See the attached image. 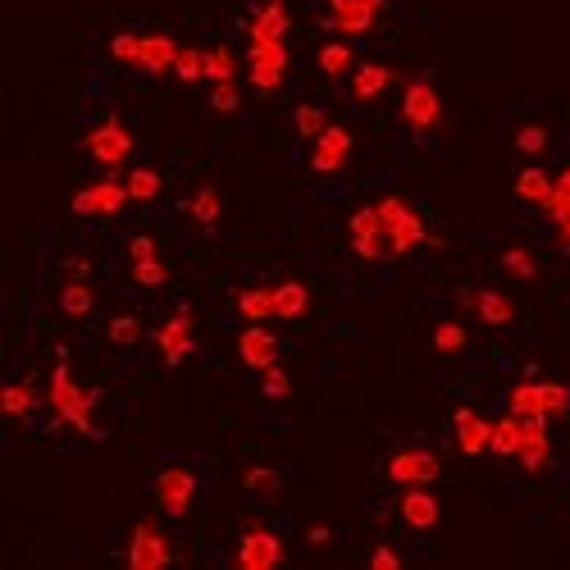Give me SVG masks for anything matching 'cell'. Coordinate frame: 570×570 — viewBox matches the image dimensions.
Returning a JSON list of instances; mask_svg holds the SVG:
<instances>
[{
  "instance_id": "1",
  "label": "cell",
  "mask_w": 570,
  "mask_h": 570,
  "mask_svg": "<svg viewBox=\"0 0 570 570\" xmlns=\"http://www.w3.org/2000/svg\"><path fill=\"white\" fill-rule=\"evenodd\" d=\"M46 402H51V411H55V420L60 425H69V429H78L83 438H101V429H96V420H92V411H96V402H101V393L96 388H83L78 379L69 374V361H55V370H51V388H46Z\"/></svg>"
},
{
  "instance_id": "2",
  "label": "cell",
  "mask_w": 570,
  "mask_h": 570,
  "mask_svg": "<svg viewBox=\"0 0 570 570\" xmlns=\"http://www.w3.org/2000/svg\"><path fill=\"white\" fill-rule=\"evenodd\" d=\"M379 219H384V238H388V256H411L415 247L429 242V228L420 219V210L402 197H379L374 201Z\"/></svg>"
},
{
  "instance_id": "3",
  "label": "cell",
  "mask_w": 570,
  "mask_h": 570,
  "mask_svg": "<svg viewBox=\"0 0 570 570\" xmlns=\"http://www.w3.org/2000/svg\"><path fill=\"white\" fill-rule=\"evenodd\" d=\"M83 151L105 169V174H119V169L128 165V156L137 151V137L128 133V124L119 119V114H110L105 124H96L92 133L83 137Z\"/></svg>"
},
{
  "instance_id": "4",
  "label": "cell",
  "mask_w": 570,
  "mask_h": 570,
  "mask_svg": "<svg viewBox=\"0 0 570 570\" xmlns=\"http://www.w3.org/2000/svg\"><path fill=\"white\" fill-rule=\"evenodd\" d=\"M402 124L411 128V137H429L443 124V101H438V87L429 73H415L402 92Z\"/></svg>"
},
{
  "instance_id": "5",
  "label": "cell",
  "mask_w": 570,
  "mask_h": 570,
  "mask_svg": "<svg viewBox=\"0 0 570 570\" xmlns=\"http://www.w3.org/2000/svg\"><path fill=\"white\" fill-rule=\"evenodd\" d=\"M507 411L516 415H543V420H561L570 415V388L566 384H539V379H525L507 393Z\"/></svg>"
},
{
  "instance_id": "6",
  "label": "cell",
  "mask_w": 570,
  "mask_h": 570,
  "mask_svg": "<svg viewBox=\"0 0 570 570\" xmlns=\"http://www.w3.org/2000/svg\"><path fill=\"white\" fill-rule=\"evenodd\" d=\"M197 493H201V479L192 466H165L156 475V507L169 520H183L187 511L197 507Z\"/></svg>"
},
{
  "instance_id": "7",
  "label": "cell",
  "mask_w": 570,
  "mask_h": 570,
  "mask_svg": "<svg viewBox=\"0 0 570 570\" xmlns=\"http://www.w3.org/2000/svg\"><path fill=\"white\" fill-rule=\"evenodd\" d=\"M283 73H288V46L283 37H251L247 51V78L256 92H279Z\"/></svg>"
},
{
  "instance_id": "8",
  "label": "cell",
  "mask_w": 570,
  "mask_h": 570,
  "mask_svg": "<svg viewBox=\"0 0 570 570\" xmlns=\"http://www.w3.org/2000/svg\"><path fill=\"white\" fill-rule=\"evenodd\" d=\"M379 14H388V0H329L324 28L338 37H365V32H374Z\"/></svg>"
},
{
  "instance_id": "9",
  "label": "cell",
  "mask_w": 570,
  "mask_h": 570,
  "mask_svg": "<svg viewBox=\"0 0 570 570\" xmlns=\"http://www.w3.org/2000/svg\"><path fill=\"white\" fill-rule=\"evenodd\" d=\"M174 561V548H169L165 529L156 520H137L133 539H128V566L133 570H165Z\"/></svg>"
},
{
  "instance_id": "10",
  "label": "cell",
  "mask_w": 570,
  "mask_h": 570,
  "mask_svg": "<svg viewBox=\"0 0 570 570\" xmlns=\"http://www.w3.org/2000/svg\"><path fill=\"white\" fill-rule=\"evenodd\" d=\"M124 206H133V197H128L124 178H114V174H105L101 183L83 187V192H73V201H69L73 215H119Z\"/></svg>"
},
{
  "instance_id": "11",
  "label": "cell",
  "mask_w": 570,
  "mask_h": 570,
  "mask_svg": "<svg viewBox=\"0 0 570 570\" xmlns=\"http://www.w3.org/2000/svg\"><path fill=\"white\" fill-rule=\"evenodd\" d=\"M443 475V461L425 447H402V452L388 456V479L397 488H411V484H434Z\"/></svg>"
},
{
  "instance_id": "12",
  "label": "cell",
  "mask_w": 570,
  "mask_h": 570,
  "mask_svg": "<svg viewBox=\"0 0 570 570\" xmlns=\"http://www.w3.org/2000/svg\"><path fill=\"white\" fill-rule=\"evenodd\" d=\"M347 238H352V251L361 260H384L388 256L384 219H379V210H374V206L352 210V219H347Z\"/></svg>"
},
{
  "instance_id": "13",
  "label": "cell",
  "mask_w": 570,
  "mask_h": 570,
  "mask_svg": "<svg viewBox=\"0 0 570 570\" xmlns=\"http://www.w3.org/2000/svg\"><path fill=\"white\" fill-rule=\"evenodd\" d=\"M516 461H520V470H529V475L548 470L552 438H548V420H543V415H520V452H516Z\"/></svg>"
},
{
  "instance_id": "14",
  "label": "cell",
  "mask_w": 570,
  "mask_h": 570,
  "mask_svg": "<svg viewBox=\"0 0 570 570\" xmlns=\"http://www.w3.org/2000/svg\"><path fill=\"white\" fill-rule=\"evenodd\" d=\"M156 347H160V356H165V365H183L187 356L197 352V338H192V311H187V306H178V311L156 329Z\"/></svg>"
},
{
  "instance_id": "15",
  "label": "cell",
  "mask_w": 570,
  "mask_h": 570,
  "mask_svg": "<svg viewBox=\"0 0 570 570\" xmlns=\"http://www.w3.org/2000/svg\"><path fill=\"white\" fill-rule=\"evenodd\" d=\"M283 561V539L265 525H251L238 543V566L242 570H274Z\"/></svg>"
},
{
  "instance_id": "16",
  "label": "cell",
  "mask_w": 570,
  "mask_h": 570,
  "mask_svg": "<svg viewBox=\"0 0 570 570\" xmlns=\"http://www.w3.org/2000/svg\"><path fill=\"white\" fill-rule=\"evenodd\" d=\"M347 160H352V133L342 124H329L320 137H315V151H311V169L315 174H342L347 169Z\"/></svg>"
},
{
  "instance_id": "17",
  "label": "cell",
  "mask_w": 570,
  "mask_h": 570,
  "mask_svg": "<svg viewBox=\"0 0 570 570\" xmlns=\"http://www.w3.org/2000/svg\"><path fill=\"white\" fill-rule=\"evenodd\" d=\"M461 301H466L488 329H507V324H516V301L498 288H461Z\"/></svg>"
},
{
  "instance_id": "18",
  "label": "cell",
  "mask_w": 570,
  "mask_h": 570,
  "mask_svg": "<svg viewBox=\"0 0 570 570\" xmlns=\"http://www.w3.org/2000/svg\"><path fill=\"white\" fill-rule=\"evenodd\" d=\"M452 429H456V447H461V456H484L488 443H493V420H484L475 406H456Z\"/></svg>"
},
{
  "instance_id": "19",
  "label": "cell",
  "mask_w": 570,
  "mask_h": 570,
  "mask_svg": "<svg viewBox=\"0 0 570 570\" xmlns=\"http://www.w3.org/2000/svg\"><path fill=\"white\" fill-rule=\"evenodd\" d=\"M238 356H242V365L247 370H270V365H279V338H274L265 324H247L242 329V338H238Z\"/></svg>"
},
{
  "instance_id": "20",
  "label": "cell",
  "mask_w": 570,
  "mask_h": 570,
  "mask_svg": "<svg viewBox=\"0 0 570 570\" xmlns=\"http://www.w3.org/2000/svg\"><path fill=\"white\" fill-rule=\"evenodd\" d=\"M397 511H402V520L411 529H434L438 525V498L429 493V484H411L402 493V502H397Z\"/></svg>"
},
{
  "instance_id": "21",
  "label": "cell",
  "mask_w": 570,
  "mask_h": 570,
  "mask_svg": "<svg viewBox=\"0 0 570 570\" xmlns=\"http://www.w3.org/2000/svg\"><path fill=\"white\" fill-rule=\"evenodd\" d=\"M543 215L552 219V228H557V238H561V247L570 251V165L561 169L557 178H552V192H548V201H543Z\"/></svg>"
},
{
  "instance_id": "22",
  "label": "cell",
  "mask_w": 570,
  "mask_h": 570,
  "mask_svg": "<svg viewBox=\"0 0 570 570\" xmlns=\"http://www.w3.org/2000/svg\"><path fill=\"white\" fill-rule=\"evenodd\" d=\"M178 51H183V46H178L169 32H146L142 37V64H137V69H146L151 78H160V73H169L178 64Z\"/></svg>"
},
{
  "instance_id": "23",
  "label": "cell",
  "mask_w": 570,
  "mask_h": 570,
  "mask_svg": "<svg viewBox=\"0 0 570 570\" xmlns=\"http://www.w3.org/2000/svg\"><path fill=\"white\" fill-rule=\"evenodd\" d=\"M388 83H393V69H388V64H356L352 69V101L374 105L388 92Z\"/></svg>"
},
{
  "instance_id": "24",
  "label": "cell",
  "mask_w": 570,
  "mask_h": 570,
  "mask_svg": "<svg viewBox=\"0 0 570 570\" xmlns=\"http://www.w3.org/2000/svg\"><path fill=\"white\" fill-rule=\"evenodd\" d=\"M306 311H311V292H306V283L283 279L279 288H274V320H306Z\"/></svg>"
},
{
  "instance_id": "25",
  "label": "cell",
  "mask_w": 570,
  "mask_h": 570,
  "mask_svg": "<svg viewBox=\"0 0 570 570\" xmlns=\"http://www.w3.org/2000/svg\"><path fill=\"white\" fill-rule=\"evenodd\" d=\"M96 311V292L87 279H73L60 288V315L64 320H87V315Z\"/></svg>"
},
{
  "instance_id": "26",
  "label": "cell",
  "mask_w": 570,
  "mask_h": 570,
  "mask_svg": "<svg viewBox=\"0 0 570 570\" xmlns=\"http://www.w3.org/2000/svg\"><path fill=\"white\" fill-rule=\"evenodd\" d=\"M288 28H292V19L283 10V0H265L256 10V19L247 23V37H288Z\"/></svg>"
},
{
  "instance_id": "27",
  "label": "cell",
  "mask_w": 570,
  "mask_h": 570,
  "mask_svg": "<svg viewBox=\"0 0 570 570\" xmlns=\"http://www.w3.org/2000/svg\"><path fill=\"white\" fill-rule=\"evenodd\" d=\"M128 197H133V206H151V201H160V192H165V178H160V169H128Z\"/></svg>"
},
{
  "instance_id": "28",
  "label": "cell",
  "mask_w": 570,
  "mask_h": 570,
  "mask_svg": "<svg viewBox=\"0 0 570 570\" xmlns=\"http://www.w3.org/2000/svg\"><path fill=\"white\" fill-rule=\"evenodd\" d=\"M488 452L502 456V461H516V452H520V415L516 411L493 420V443H488Z\"/></svg>"
},
{
  "instance_id": "29",
  "label": "cell",
  "mask_w": 570,
  "mask_h": 570,
  "mask_svg": "<svg viewBox=\"0 0 570 570\" xmlns=\"http://www.w3.org/2000/svg\"><path fill=\"white\" fill-rule=\"evenodd\" d=\"M238 315L247 324L274 320V288H242L238 292Z\"/></svg>"
},
{
  "instance_id": "30",
  "label": "cell",
  "mask_w": 570,
  "mask_h": 570,
  "mask_svg": "<svg viewBox=\"0 0 570 570\" xmlns=\"http://www.w3.org/2000/svg\"><path fill=\"white\" fill-rule=\"evenodd\" d=\"M315 64H320L324 78H342V73H352L356 69V55L347 42H324L320 55H315Z\"/></svg>"
},
{
  "instance_id": "31",
  "label": "cell",
  "mask_w": 570,
  "mask_h": 570,
  "mask_svg": "<svg viewBox=\"0 0 570 570\" xmlns=\"http://www.w3.org/2000/svg\"><path fill=\"white\" fill-rule=\"evenodd\" d=\"M187 210H192V219H197L201 228H215V224H219V215H224V201H219V187L201 183V187H197V197L187 201Z\"/></svg>"
},
{
  "instance_id": "32",
  "label": "cell",
  "mask_w": 570,
  "mask_h": 570,
  "mask_svg": "<svg viewBox=\"0 0 570 570\" xmlns=\"http://www.w3.org/2000/svg\"><path fill=\"white\" fill-rule=\"evenodd\" d=\"M548 192H552L548 169H520V174H516V197L520 201H529V206H543V201H548Z\"/></svg>"
},
{
  "instance_id": "33",
  "label": "cell",
  "mask_w": 570,
  "mask_h": 570,
  "mask_svg": "<svg viewBox=\"0 0 570 570\" xmlns=\"http://www.w3.org/2000/svg\"><path fill=\"white\" fill-rule=\"evenodd\" d=\"M429 342H434V352H443V356H461L466 352V342H470V333L456 320H438L434 333H429Z\"/></svg>"
},
{
  "instance_id": "34",
  "label": "cell",
  "mask_w": 570,
  "mask_h": 570,
  "mask_svg": "<svg viewBox=\"0 0 570 570\" xmlns=\"http://www.w3.org/2000/svg\"><path fill=\"white\" fill-rule=\"evenodd\" d=\"M502 270H507L511 279H520V283H534L539 279V260H534V251L529 247H507L502 251Z\"/></svg>"
},
{
  "instance_id": "35",
  "label": "cell",
  "mask_w": 570,
  "mask_h": 570,
  "mask_svg": "<svg viewBox=\"0 0 570 570\" xmlns=\"http://www.w3.org/2000/svg\"><path fill=\"white\" fill-rule=\"evenodd\" d=\"M206 78L210 83H233V78H238V55L228 51V46L206 51Z\"/></svg>"
},
{
  "instance_id": "36",
  "label": "cell",
  "mask_w": 570,
  "mask_h": 570,
  "mask_svg": "<svg viewBox=\"0 0 570 570\" xmlns=\"http://www.w3.org/2000/svg\"><path fill=\"white\" fill-rule=\"evenodd\" d=\"M292 124H297V133L306 137V142H315V137L324 133V128H329V114L320 110V105H297V110H292Z\"/></svg>"
},
{
  "instance_id": "37",
  "label": "cell",
  "mask_w": 570,
  "mask_h": 570,
  "mask_svg": "<svg viewBox=\"0 0 570 570\" xmlns=\"http://www.w3.org/2000/svg\"><path fill=\"white\" fill-rule=\"evenodd\" d=\"M128 279H133L137 288H165V283H169V270H165V260H160V256H151V260H133Z\"/></svg>"
},
{
  "instance_id": "38",
  "label": "cell",
  "mask_w": 570,
  "mask_h": 570,
  "mask_svg": "<svg viewBox=\"0 0 570 570\" xmlns=\"http://www.w3.org/2000/svg\"><path fill=\"white\" fill-rule=\"evenodd\" d=\"M279 484H283V475L274 466H251L247 475H242V488H247V493H256V498H270V493H279Z\"/></svg>"
},
{
  "instance_id": "39",
  "label": "cell",
  "mask_w": 570,
  "mask_h": 570,
  "mask_svg": "<svg viewBox=\"0 0 570 570\" xmlns=\"http://www.w3.org/2000/svg\"><path fill=\"white\" fill-rule=\"evenodd\" d=\"M0 406H5V415L23 420V415L37 406V393H32V384H10V388H5V397H0Z\"/></svg>"
},
{
  "instance_id": "40",
  "label": "cell",
  "mask_w": 570,
  "mask_h": 570,
  "mask_svg": "<svg viewBox=\"0 0 570 570\" xmlns=\"http://www.w3.org/2000/svg\"><path fill=\"white\" fill-rule=\"evenodd\" d=\"M105 333H110L114 347H137V342H142V320H137V315H114Z\"/></svg>"
},
{
  "instance_id": "41",
  "label": "cell",
  "mask_w": 570,
  "mask_h": 570,
  "mask_svg": "<svg viewBox=\"0 0 570 570\" xmlns=\"http://www.w3.org/2000/svg\"><path fill=\"white\" fill-rule=\"evenodd\" d=\"M174 73L183 78V83H201V78H206V51H197V46H183V51H178Z\"/></svg>"
},
{
  "instance_id": "42",
  "label": "cell",
  "mask_w": 570,
  "mask_h": 570,
  "mask_svg": "<svg viewBox=\"0 0 570 570\" xmlns=\"http://www.w3.org/2000/svg\"><path fill=\"white\" fill-rule=\"evenodd\" d=\"M110 55L119 64H142V37H137V32H119V37H110Z\"/></svg>"
},
{
  "instance_id": "43",
  "label": "cell",
  "mask_w": 570,
  "mask_h": 570,
  "mask_svg": "<svg viewBox=\"0 0 570 570\" xmlns=\"http://www.w3.org/2000/svg\"><path fill=\"white\" fill-rule=\"evenodd\" d=\"M516 151H520V156H543V151H548V128H543V124H525L516 133Z\"/></svg>"
},
{
  "instance_id": "44",
  "label": "cell",
  "mask_w": 570,
  "mask_h": 570,
  "mask_svg": "<svg viewBox=\"0 0 570 570\" xmlns=\"http://www.w3.org/2000/svg\"><path fill=\"white\" fill-rule=\"evenodd\" d=\"M260 393L270 397V402H283V397L292 393L288 370H283V365H270V370H265V379H260Z\"/></svg>"
},
{
  "instance_id": "45",
  "label": "cell",
  "mask_w": 570,
  "mask_h": 570,
  "mask_svg": "<svg viewBox=\"0 0 570 570\" xmlns=\"http://www.w3.org/2000/svg\"><path fill=\"white\" fill-rule=\"evenodd\" d=\"M210 105H215L219 114H233L242 105V96H238V87L233 83H215V92H210Z\"/></svg>"
},
{
  "instance_id": "46",
  "label": "cell",
  "mask_w": 570,
  "mask_h": 570,
  "mask_svg": "<svg viewBox=\"0 0 570 570\" xmlns=\"http://www.w3.org/2000/svg\"><path fill=\"white\" fill-rule=\"evenodd\" d=\"M151 256H160L156 238H151V233H137V238L128 242V260H151Z\"/></svg>"
},
{
  "instance_id": "47",
  "label": "cell",
  "mask_w": 570,
  "mask_h": 570,
  "mask_svg": "<svg viewBox=\"0 0 570 570\" xmlns=\"http://www.w3.org/2000/svg\"><path fill=\"white\" fill-rule=\"evenodd\" d=\"M370 566H374V570H397V566H402V557H397L388 543H379V548L370 552Z\"/></svg>"
},
{
  "instance_id": "48",
  "label": "cell",
  "mask_w": 570,
  "mask_h": 570,
  "mask_svg": "<svg viewBox=\"0 0 570 570\" xmlns=\"http://www.w3.org/2000/svg\"><path fill=\"white\" fill-rule=\"evenodd\" d=\"M333 534H329V525H311L306 529V543H315V548H324V543H329Z\"/></svg>"
},
{
  "instance_id": "49",
  "label": "cell",
  "mask_w": 570,
  "mask_h": 570,
  "mask_svg": "<svg viewBox=\"0 0 570 570\" xmlns=\"http://www.w3.org/2000/svg\"><path fill=\"white\" fill-rule=\"evenodd\" d=\"M87 270H92L87 260H69V274H73V279H87Z\"/></svg>"
}]
</instances>
